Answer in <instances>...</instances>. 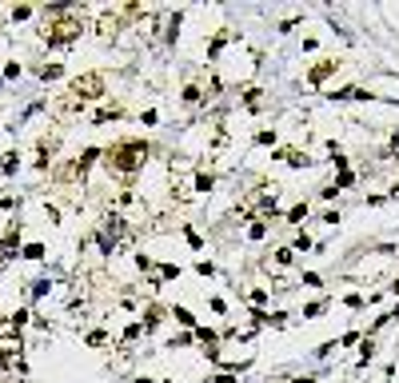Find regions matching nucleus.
I'll use <instances>...</instances> for the list:
<instances>
[{"label":"nucleus","mask_w":399,"mask_h":383,"mask_svg":"<svg viewBox=\"0 0 399 383\" xmlns=\"http://www.w3.org/2000/svg\"><path fill=\"white\" fill-rule=\"evenodd\" d=\"M144 160H148V144H144V140H120V144H112L108 152H104L108 172H120V176L140 172Z\"/></svg>","instance_id":"f257e3e1"},{"label":"nucleus","mask_w":399,"mask_h":383,"mask_svg":"<svg viewBox=\"0 0 399 383\" xmlns=\"http://www.w3.org/2000/svg\"><path fill=\"white\" fill-rule=\"evenodd\" d=\"M80 12H84V8H72V4H68V12H60V16H52V20H48V24H44L48 48H64V44H72V40H80V32H84Z\"/></svg>","instance_id":"f03ea898"},{"label":"nucleus","mask_w":399,"mask_h":383,"mask_svg":"<svg viewBox=\"0 0 399 383\" xmlns=\"http://www.w3.org/2000/svg\"><path fill=\"white\" fill-rule=\"evenodd\" d=\"M68 96L80 100V104H84V100H100V96H104V76H100V72H84V76H76L68 84Z\"/></svg>","instance_id":"7ed1b4c3"},{"label":"nucleus","mask_w":399,"mask_h":383,"mask_svg":"<svg viewBox=\"0 0 399 383\" xmlns=\"http://www.w3.org/2000/svg\"><path fill=\"white\" fill-rule=\"evenodd\" d=\"M20 364V339H0V371H12V367Z\"/></svg>","instance_id":"20e7f679"},{"label":"nucleus","mask_w":399,"mask_h":383,"mask_svg":"<svg viewBox=\"0 0 399 383\" xmlns=\"http://www.w3.org/2000/svg\"><path fill=\"white\" fill-rule=\"evenodd\" d=\"M120 28H124V24H120V12H104L96 20V36H100V40H116Z\"/></svg>","instance_id":"39448f33"},{"label":"nucleus","mask_w":399,"mask_h":383,"mask_svg":"<svg viewBox=\"0 0 399 383\" xmlns=\"http://www.w3.org/2000/svg\"><path fill=\"white\" fill-rule=\"evenodd\" d=\"M120 232H124V220H120V216H108V220H104V232H100V248L112 252L116 239H120Z\"/></svg>","instance_id":"423d86ee"},{"label":"nucleus","mask_w":399,"mask_h":383,"mask_svg":"<svg viewBox=\"0 0 399 383\" xmlns=\"http://www.w3.org/2000/svg\"><path fill=\"white\" fill-rule=\"evenodd\" d=\"M335 68H339V60H323V64H316V68L307 72V80H312V84H323V80L332 76Z\"/></svg>","instance_id":"0eeeda50"},{"label":"nucleus","mask_w":399,"mask_h":383,"mask_svg":"<svg viewBox=\"0 0 399 383\" xmlns=\"http://www.w3.org/2000/svg\"><path fill=\"white\" fill-rule=\"evenodd\" d=\"M16 244H20V232L12 228V232L4 236V244H0V259H12V255H16Z\"/></svg>","instance_id":"6e6552de"},{"label":"nucleus","mask_w":399,"mask_h":383,"mask_svg":"<svg viewBox=\"0 0 399 383\" xmlns=\"http://www.w3.org/2000/svg\"><path fill=\"white\" fill-rule=\"evenodd\" d=\"M335 100H367V96L371 92H364V88H355V84H351V88H343V92H332Z\"/></svg>","instance_id":"1a4fd4ad"},{"label":"nucleus","mask_w":399,"mask_h":383,"mask_svg":"<svg viewBox=\"0 0 399 383\" xmlns=\"http://www.w3.org/2000/svg\"><path fill=\"white\" fill-rule=\"evenodd\" d=\"M160 319H164V307H160V303H152V307L144 312V327H156Z\"/></svg>","instance_id":"9d476101"},{"label":"nucleus","mask_w":399,"mask_h":383,"mask_svg":"<svg viewBox=\"0 0 399 383\" xmlns=\"http://www.w3.org/2000/svg\"><path fill=\"white\" fill-rule=\"evenodd\" d=\"M76 176H84V172H80V164H64L60 172H56V180H60V184H68V180H76Z\"/></svg>","instance_id":"9b49d317"},{"label":"nucleus","mask_w":399,"mask_h":383,"mask_svg":"<svg viewBox=\"0 0 399 383\" xmlns=\"http://www.w3.org/2000/svg\"><path fill=\"white\" fill-rule=\"evenodd\" d=\"M303 220H307V204H296L287 212V223H303Z\"/></svg>","instance_id":"f8f14e48"},{"label":"nucleus","mask_w":399,"mask_h":383,"mask_svg":"<svg viewBox=\"0 0 399 383\" xmlns=\"http://www.w3.org/2000/svg\"><path fill=\"white\" fill-rule=\"evenodd\" d=\"M212 184H216V176H212V172H200V176H196V188H200V192H212Z\"/></svg>","instance_id":"ddd939ff"},{"label":"nucleus","mask_w":399,"mask_h":383,"mask_svg":"<svg viewBox=\"0 0 399 383\" xmlns=\"http://www.w3.org/2000/svg\"><path fill=\"white\" fill-rule=\"evenodd\" d=\"M200 88H196V84H188V88H184V104H200Z\"/></svg>","instance_id":"4468645a"},{"label":"nucleus","mask_w":399,"mask_h":383,"mask_svg":"<svg viewBox=\"0 0 399 383\" xmlns=\"http://www.w3.org/2000/svg\"><path fill=\"white\" fill-rule=\"evenodd\" d=\"M244 104H248V108H260V88H248V92H244Z\"/></svg>","instance_id":"2eb2a0df"},{"label":"nucleus","mask_w":399,"mask_h":383,"mask_svg":"<svg viewBox=\"0 0 399 383\" xmlns=\"http://www.w3.org/2000/svg\"><path fill=\"white\" fill-rule=\"evenodd\" d=\"M207 383H239L236 375H232V371H216V375H212V380Z\"/></svg>","instance_id":"dca6fc26"},{"label":"nucleus","mask_w":399,"mask_h":383,"mask_svg":"<svg viewBox=\"0 0 399 383\" xmlns=\"http://www.w3.org/2000/svg\"><path fill=\"white\" fill-rule=\"evenodd\" d=\"M60 72H64L60 64H48V68H40V76H44V80H56Z\"/></svg>","instance_id":"f3484780"},{"label":"nucleus","mask_w":399,"mask_h":383,"mask_svg":"<svg viewBox=\"0 0 399 383\" xmlns=\"http://www.w3.org/2000/svg\"><path fill=\"white\" fill-rule=\"evenodd\" d=\"M24 255H28V259H40V255H44V248H40V244H28V248H24Z\"/></svg>","instance_id":"a211bd4d"},{"label":"nucleus","mask_w":399,"mask_h":383,"mask_svg":"<svg viewBox=\"0 0 399 383\" xmlns=\"http://www.w3.org/2000/svg\"><path fill=\"white\" fill-rule=\"evenodd\" d=\"M172 316H176V319H180V323H188V327H192V312H184V307H176Z\"/></svg>","instance_id":"6ab92c4d"},{"label":"nucleus","mask_w":399,"mask_h":383,"mask_svg":"<svg viewBox=\"0 0 399 383\" xmlns=\"http://www.w3.org/2000/svg\"><path fill=\"white\" fill-rule=\"evenodd\" d=\"M24 16H32L28 4H20V8H12V20H24Z\"/></svg>","instance_id":"aec40b11"},{"label":"nucleus","mask_w":399,"mask_h":383,"mask_svg":"<svg viewBox=\"0 0 399 383\" xmlns=\"http://www.w3.org/2000/svg\"><path fill=\"white\" fill-rule=\"evenodd\" d=\"M296 383H316V380H307V375H303V380H296Z\"/></svg>","instance_id":"412c9836"},{"label":"nucleus","mask_w":399,"mask_h":383,"mask_svg":"<svg viewBox=\"0 0 399 383\" xmlns=\"http://www.w3.org/2000/svg\"><path fill=\"white\" fill-rule=\"evenodd\" d=\"M391 291H396V296H399V280H396V284H391Z\"/></svg>","instance_id":"4be33fe9"}]
</instances>
